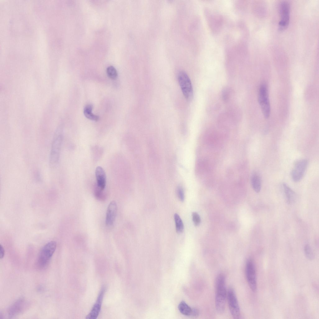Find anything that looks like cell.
<instances>
[{"label":"cell","instance_id":"6da1fadb","mask_svg":"<svg viewBox=\"0 0 319 319\" xmlns=\"http://www.w3.org/2000/svg\"><path fill=\"white\" fill-rule=\"evenodd\" d=\"M215 306L217 312L222 313L225 309L227 293L225 285V278L222 274H219L215 283Z\"/></svg>","mask_w":319,"mask_h":319},{"label":"cell","instance_id":"7a4b0ae2","mask_svg":"<svg viewBox=\"0 0 319 319\" xmlns=\"http://www.w3.org/2000/svg\"><path fill=\"white\" fill-rule=\"evenodd\" d=\"M63 140V134L60 129L55 132L52 142L49 156L50 164L55 167L58 164Z\"/></svg>","mask_w":319,"mask_h":319},{"label":"cell","instance_id":"3957f363","mask_svg":"<svg viewBox=\"0 0 319 319\" xmlns=\"http://www.w3.org/2000/svg\"><path fill=\"white\" fill-rule=\"evenodd\" d=\"M57 246L56 242L50 241L44 245L40 250L37 260L38 268L42 269L47 266L54 253Z\"/></svg>","mask_w":319,"mask_h":319},{"label":"cell","instance_id":"277c9868","mask_svg":"<svg viewBox=\"0 0 319 319\" xmlns=\"http://www.w3.org/2000/svg\"><path fill=\"white\" fill-rule=\"evenodd\" d=\"M178 81L185 98L191 101L193 97V90L191 80L186 72L181 71L178 75Z\"/></svg>","mask_w":319,"mask_h":319},{"label":"cell","instance_id":"5b68a950","mask_svg":"<svg viewBox=\"0 0 319 319\" xmlns=\"http://www.w3.org/2000/svg\"><path fill=\"white\" fill-rule=\"evenodd\" d=\"M258 102L263 116L268 118L270 114V107L267 87L265 84L261 85L258 95Z\"/></svg>","mask_w":319,"mask_h":319},{"label":"cell","instance_id":"8992f818","mask_svg":"<svg viewBox=\"0 0 319 319\" xmlns=\"http://www.w3.org/2000/svg\"><path fill=\"white\" fill-rule=\"evenodd\" d=\"M227 294L228 306L231 314L234 318L238 319L240 316V309L234 289L230 287L228 290Z\"/></svg>","mask_w":319,"mask_h":319},{"label":"cell","instance_id":"52a82bcc","mask_svg":"<svg viewBox=\"0 0 319 319\" xmlns=\"http://www.w3.org/2000/svg\"><path fill=\"white\" fill-rule=\"evenodd\" d=\"M280 20L279 23L280 31L285 30L288 26L290 19V5L288 2L283 1L281 3L279 6Z\"/></svg>","mask_w":319,"mask_h":319},{"label":"cell","instance_id":"ba28073f","mask_svg":"<svg viewBox=\"0 0 319 319\" xmlns=\"http://www.w3.org/2000/svg\"><path fill=\"white\" fill-rule=\"evenodd\" d=\"M245 274L250 288L253 291H255L257 288L256 271L254 263L251 259H249L247 261Z\"/></svg>","mask_w":319,"mask_h":319},{"label":"cell","instance_id":"9c48e42d","mask_svg":"<svg viewBox=\"0 0 319 319\" xmlns=\"http://www.w3.org/2000/svg\"><path fill=\"white\" fill-rule=\"evenodd\" d=\"M308 161L304 159L297 161L291 172V177L294 181L297 182L303 177L308 165Z\"/></svg>","mask_w":319,"mask_h":319},{"label":"cell","instance_id":"30bf717a","mask_svg":"<svg viewBox=\"0 0 319 319\" xmlns=\"http://www.w3.org/2000/svg\"><path fill=\"white\" fill-rule=\"evenodd\" d=\"M105 288L102 287L101 290L95 303L89 313L86 316L87 319H95L100 312L105 292Z\"/></svg>","mask_w":319,"mask_h":319},{"label":"cell","instance_id":"8fae6325","mask_svg":"<svg viewBox=\"0 0 319 319\" xmlns=\"http://www.w3.org/2000/svg\"><path fill=\"white\" fill-rule=\"evenodd\" d=\"M26 306L25 300L21 298L16 301L9 307L8 313L10 317H12L21 313Z\"/></svg>","mask_w":319,"mask_h":319},{"label":"cell","instance_id":"7c38bea8","mask_svg":"<svg viewBox=\"0 0 319 319\" xmlns=\"http://www.w3.org/2000/svg\"><path fill=\"white\" fill-rule=\"evenodd\" d=\"M117 212V206L115 201H112L108 205L106 214V224L111 226L114 223Z\"/></svg>","mask_w":319,"mask_h":319},{"label":"cell","instance_id":"4fadbf2b","mask_svg":"<svg viewBox=\"0 0 319 319\" xmlns=\"http://www.w3.org/2000/svg\"><path fill=\"white\" fill-rule=\"evenodd\" d=\"M97 185L101 189L104 190L106 185V175L103 169L100 166L97 167L95 170Z\"/></svg>","mask_w":319,"mask_h":319},{"label":"cell","instance_id":"5bb4252c","mask_svg":"<svg viewBox=\"0 0 319 319\" xmlns=\"http://www.w3.org/2000/svg\"><path fill=\"white\" fill-rule=\"evenodd\" d=\"M283 188L287 203L291 204L295 202L296 199V193L286 184L283 183Z\"/></svg>","mask_w":319,"mask_h":319},{"label":"cell","instance_id":"9a60e30c","mask_svg":"<svg viewBox=\"0 0 319 319\" xmlns=\"http://www.w3.org/2000/svg\"><path fill=\"white\" fill-rule=\"evenodd\" d=\"M251 182L254 190L257 193L259 192L261 188V179L259 175L255 173L252 175Z\"/></svg>","mask_w":319,"mask_h":319},{"label":"cell","instance_id":"2e32d148","mask_svg":"<svg viewBox=\"0 0 319 319\" xmlns=\"http://www.w3.org/2000/svg\"><path fill=\"white\" fill-rule=\"evenodd\" d=\"M93 108V106L91 104H88L85 106L83 110L84 115L86 118L89 119L97 121L99 119V117L92 113Z\"/></svg>","mask_w":319,"mask_h":319},{"label":"cell","instance_id":"e0dca14e","mask_svg":"<svg viewBox=\"0 0 319 319\" xmlns=\"http://www.w3.org/2000/svg\"><path fill=\"white\" fill-rule=\"evenodd\" d=\"M178 309L182 314L187 316H191L192 308L189 306L185 302H181L178 306Z\"/></svg>","mask_w":319,"mask_h":319},{"label":"cell","instance_id":"ac0fdd59","mask_svg":"<svg viewBox=\"0 0 319 319\" xmlns=\"http://www.w3.org/2000/svg\"><path fill=\"white\" fill-rule=\"evenodd\" d=\"M174 217L176 231L178 233L180 234L183 232V230L184 226L183 221L178 214L175 213Z\"/></svg>","mask_w":319,"mask_h":319},{"label":"cell","instance_id":"d6986e66","mask_svg":"<svg viewBox=\"0 0 319 319\" xmlns=\"http://www.w3.org/2000/svg\"><path fill=\"white\" fill-rule=\"evenodd\" d=\"M104 190H103L97 185L95 188L94 190V194L95 198L100 201H103L105 200L106 196Z\"/></svg>","mask_w":319,"mask_h":319},{"label":"cell","instance_id":"ffe728a7","mask_svg":"<svg viewBox=\"0 0 319 319\" xmlns=\"http://www.w3.org/2000/svg\"><path fill=\"white\" fill-rule=\"evenodd\" d=\"M106 72L108 76L112 79H116L117 76V73L116 69L112 66H108Z\"/></svg>","mask_w":319,"mask_h":319},{"label":"cell","instance_id":"44dd1931","mask_svg":"<svg viewBox=\"0 0 319 319\" xmlns=\"http://www.w3.org/2000/svg\"><path fill=\"white\" fill-rule=\"evenodd\" d=\"M304 251L306 257L309 260H312L314 258V254L311 246L308 244L305 245Z\"/></svg>","mask_w":319,"mask_h":319},{"label":"cell","instance_id":"7402d4cb","mask_svg":"<svg viewBox=\"0 0 319 319\" xmlns=\"http://www.w3.org/2000/svg\"><path fill=\"white\" fill-rule=\"evenodd\" d=\"M176 193L179 200L182 202L183 201L184 199V192L182 187L179 186L177 188Z\"/></svg>","mask_w":319,"mask_h":319},{"label":"cell","instance_id":"603a6c76","mask_svg":"<svg viewBox=\"0 0 319 319\" xmlns=\"http://www.w3.org/2000/svg\"><path fill=\"white\" fill-rule=\"evenodd\" d=\"M192 217L194 225L196 226H198L201 222V219L199 214L197 212H194L192 213Z\"/></svg>","mask_w":319,"mask_h":319},{"label":"cell","instance_id":"cb8c5ba5","mask_svg":"<svg viewBox=\"0 0 319 319\" xmlns=\"http://www.w3.org/2000/svg\"><path fill=\"white\" fill-rule=\"evenodd\" d=\"M199 314L198 310L196 308H192V313L191 316L193 317H197Z\"/></svg>","mask_w":319,"mask_h":319},{"label":"cell","instance_id":"d4e9b609","mask_svg":"<svg viewBox=\"0 0 319 319\" xmlns=\"http://www.w3.org/2000/svg\"><path fill=\"white\" fill-rule=\"evenodd\" d=\"M0 258L2 259L4 256L5 250L3 246L1 244L0 245Z\"/></svg>","mask_w":319,"mask_h":319}]
</instances>
